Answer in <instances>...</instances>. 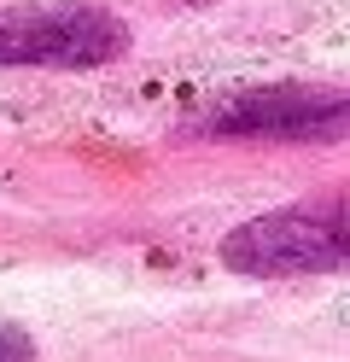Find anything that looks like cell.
Returning <instances> with one entry per match:
<instances>
[{
	"label": "cell",
	"mask_w": 350,
	"mask_h": 362,
	"mask_svg": "<svg viewBox=\"0 0 350 362\" xmlns=\"http://www.w3.org/2000/svg\"><path fill=\"white\" fill-rule=\"evenodd\" d=\"M222 263L251 281H298L350 269V181L245 216L222 234Z\"/></svg>",
	"instance_id": "6da1fadb"
},
{
	"label": "cell",
	"mask_w": 350,
	"mask_h": 362,
	"mask_svg": "<svg viewBox=\"0 0 350 362\" xmlns=\"http://www.w3.org/2000/svg\"><path fill=\"white\" fill-rule=\"evenodd\" d=\"M129 53V24L100 0L0 6V71H100Z\"/></svg>",
	"instance_id": "7a4b0ae2"
},
{
	"label": "cell",
	"mask_w": 350,
	"mask_h": 362,
	"mask_svg": "<svg viewBox=\"0 0 350 362\" xmlns=\"http://www.w3.org/2000/svg\"><path fill=\"white\" fill-rule=\"evenodd\" d=\"M204 141H286V146H321L350 141V94L344 88H310V82H269L228 94L193 123Z\"/></svg>",
	"instance_id": "3957f363"
},
{
	"label": "cell",
	"mask_w": 350,
	"mask_h": 362,
	"mask_svg": "<svg viewBox=\"0 0 350 362\" xmlns=\"http://www.w3.org/2000/svg\"><path fill=\"white\" fill-rule=\"evenodd\" d=\"M30 333L23 327H12V322H0V362H30Z\"/></svg>",
	"instance_id": "277c9868"
}]
</instances>
